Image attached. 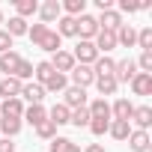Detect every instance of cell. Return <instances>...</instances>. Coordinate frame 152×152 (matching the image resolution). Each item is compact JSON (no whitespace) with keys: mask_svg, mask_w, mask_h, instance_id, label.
Wrapping results in <instances>:
<instances>
[{"mask_svg":"<svg viewBox=\"0 0 152 152\" xmlns=\"http://www.w3.org/2000/svg\"><path fill=\"white\" fill-rule=\"evenodd\" d=\"M75 30H78V36H81V42H93L96 39V33H99V21L93 18V15H78L75 18Z\"/></svg>","mask_w":152,"mask_h":152,"instance_id":"6da1fadb","label":"cell"},{"mask_svg":"<svg viewBox=\"0 0 152 152\" xmlns=\"http://www.w3.org/2000/svg\"><path fill=\"white\" fill-rule=\"evenodd\" d=\"M72 57H75V63H78V66H93L102 54L96 51L93 42H78V45H75V51H72Z\"/></svg>","mask_w":152,"mask_h":152,"instance_id":"7a4b0ae2","label":"cell"},{"mask_svg":"<svg viewBox=\"0 0 152 152\" xmlns=\"http://www.w3.org/2000/svg\"><path fill=\"white\" fill-rule=\"evenodd\" d=\"M69 75H72V87H81V90H87V87H93V84H96L93 66H75Z\"/></svg>","mask_w":152,"mask_h":152,"instance_id":"3957f363","label":"cell"},{"mask_svg":"<svg viewBox=\"0 0 152 152\" xmlns=\"http://www.w3.org/2000/svg\"><path fill=\"white\" fill-rule=\"evenodd\" d=\"M63 93H66L63 104H66L69 110H78V107H87V90H81V87H66Z\"/></svg>","mask_w":152,"mask_h":152,"instance_id":"277c9868","label":"cell"},{"mask_svg":"<svg viewBox=\"0 0 152 152\" xmlns=\"http://www.w3.org/2000/svg\"><path fill=\"white\" fill-rule=\"evenodd\" d=\"M48 63H51V69L60 72V75H66V72H72L75 66H78V63H75V57H72V51H57Z\"/></svg>","mask_w":152,"mask_h":152,"instance_id":"5b68a950","label":"cell"},{"mask_svg":"<svg viewBox=\"0 0 152 152\" xmlns=\"http://www.w3.org/2000/svg\"><path fill=\"white\" fill-rule=\"evenodd\" d=\"M93 45H96V51H99V54H104V57H107V54L116 48V33H113V30H99V33H96V39H93Z\"/></svg>","mask_w":152,"mask_h":152,"instance_id":"8992f818","label":"cell"},{"mask_svg":"<svg viewBox=\"0 0 152 152\" xmlns=\"http://www.w3.org/2000/svg\"><path fill=\"white\" fill-rule=\"evenodd\" d=\"M137 75V63L131 60V57H125L122 63H116V69H113V78H116V84H128L131 78Z\"/></svg>","mask_w":152,"mask_h":152,"instance_id":"52a82bcc","label":"cell"},{"mask_svg":"<svg viewBox=\"0 0 152 152\" xmlns=\"http://www.w3.org/2000/svg\"><path fill=\"white\" fill-rule=\"evenodd\" d=\"M60 15H63L60 0H48V3H42V6H39V18H42V24H45V27H48V24H54V21H60Z\"/></svg>","mask_w":152,"mask_h":152,"instance_id":"ba28073f","label":"cell"},{"mask_svg":"<svg viewBox=\"0 0 152 152\" xmlns=\"http://www.w3.org/2000/svg\"><path fill=\"white\" fill-rule=\"evenodd\" d=\"M128 84H131V93H134V96H152V75L137 72Z\"/></svg>","mask_w":152,"mask_h":152,"instance_id":"9c48e42d","label":"cell"},{"mask_svg":"<svg viewBox=\"0 0 152 152\" xmlns=\"http://www.w3.org/2000/svg\"><path fill=\"white\" fill-rule=\"evenodd\" d=\"M96 21H99V30H113V33H116V30L122 27V15H119L116 9H104Z\"/></svg>","mask_w":152,"mask_h":152,"instance_id":"30bf717a","label":"cell"},{"mask_svg":"<svg viewBox=\"0 0 152 152\" xmlns=\"http://www.w3.org/2000/svg\"><path fill=\"white\" fill-rule=\"evenodd\" d=\"M48 93H45V87L42 84H24L21 87V102H30V104H42V99H45Z\"/></svg>","mask_w":152,"mask_h":152,"instance_id":"8fae6325","label":"cell"},{"mask_svg":"<svg viewBox=\"0 0 152 152\" xmlns=\"http://www.w3.org/2000/svg\"><path fill=\"white\" fill-rule=\"evenodd\" d=\"M131 113H134V104H131L128 99H116V102L110 104V119L128 122V119H131Z\"/></svg>","mask_w":152,"mask_h":152,"instance_id":"7c38bea8","label":"cell"},{"mask_svg":"<svg viewBox=\"0 0 152 152\" xmlns=\"http://www.w3.org/2000/svg\"><path fill=\"white\" fill-rule=\"evenodd\" d=\"M128 122H134V125H137V131H146V128L152 125V107H146V104L134 107V113H131V119H128Z\"/></svg>","mask_w":152,"mask_h":152,"instance_id":"4fadbf2b","label":"cell"},{"mask_svg":"<svg viewBox=\"0 0 152 152\" xmlns=\"http://www.w3.org/2000/svg\"><path fill=\"white\" fill-rule=\"evenodd\" d=\"M21 81L18 78H12V75H9V78H3V81H0V96H3V102L6 99H18L21 96Z\"/></svg>","mask_w":152,"mask_h":152,"instance_id":"5bb4252c","label":"cell"},{"mask_svg":"<svg viewBox=\"0 0 152 152\" xmlns=\"http://www.w3.org/2000/svg\"><path fill=\"white\" fill-rule=\"evenodd\" d=\"M60 45H63V39H60V36H57V30H51V27H48V33L36 42V48H42V51H48V54H57V51H60Z\"/></svg>","mask_w":152,"mask_h":152,"instance_id":"9a60e30c","label":"cell"},{"mask_svg":"<svg viewBox=\"0 0 152 152\" xmlns=\"http://www.w3.org/2000/svg\"><path fill=\"white\" fill-rule=\"evenodd\" d=\"M149 131H137V128H131V134H128V146H131V152H146L149 149Z\"/></svg>","mask_w":152,"mask_h":152,"instance_id":"2e32d148","label":"cell"},{"mask_svg":"<svg viewBox=\"0 0 152 152\" xmlns=\"http://www.w3.org/2000/svg\"><path fill=\"white\" fill-rule=\"evenodd\" d=\"M0 116L21 119V116H24V102H21V99H6L3 104H0Z\"/></svg>","mask_w":152,"mask_h":152,"instance_id":"e0dca14e","label":"cell"},{"mask_svg":"<svg viewBox=\"0 0 152 152\" xmlns=\"http://www.w3.org/2000/svg\"><path fill=\"white\" fill-rule=\"evenodd\" d=\"M116 45H122V48H134V45H137V30H134L131 24H122V27L116 30Z\"/></svg>","mask_w":152,"mask_h":152,"instance_id":"ac0fdd59","label":"cell"},{"mask_svg":"<svg viewBox=\"0 0 152 152\" xmlns=\"http://www.w3.org/2000/svg\"><path fill=\"white\" fill-rule=\"evenodd\" d=\"M21 119H27V122L36 128L39 122H45V119H48V110H45L42 104H30V107H24V116H21Z\"/></svg>","mask_w":152,"mask_h":152,"instance_id":"d6986e66","label":"cell"},{"mask_svg":"<svg viewBox=\"0 0 152 152\" xmlns=\"http://www.w3.org/2000/svg\"><path fill=\"white\" fill-rule=\"evenodd\" d=\"M18 63H21V54H15V51H6V54H0V72H3L6 75V78H9V75L18 69Z\"/></svg>","mask_w":152,"mask_h":152,"instance_id":"ffe728a7","label":"cell"},{"mask_svg":"<svg viewBox=\"0 0 152 152\" xmlns=\"http://www.w3.org/2000/svg\"><path fill=\"white\" fill-rule=\"evenodd\" d=\"M113 69H116V63L110 57H104V54L93 63V75H96V78H107V75H113Z\"/></svg>","mask_w":152,"mask_h":152,"instance_id":"44dd1931","label":"cell"},{"mask_svg":"<svg viewBox=\"0 0 152 152\" xmlns=\"http://www.w3.org/2000/svg\"><path fill=\"white\" fill-rule=\"evenodd\" d=\"M90 119H110V104L104 102V99H96V102H90Z\"/></svg>","mask_w":152,"mask_h":152,"instance_id":"7402d4cb","label":"cell"},{"mask_svg":"<svg viewBox=\"0 0 152 152\" xmlns=\"http://www.w3.org/2000/svg\"><path fill=\"white\" fill-rule=\"evenodd\" d=\"M42 87H45V93H63V90L69 87V78H66V75H60V72H54Z\"/></svg>","mask_w":152,"mask_h":152,"instance_id":"603a6c76","label":"cell"},{"mask_svg":"<svg viewBox=\"0 0 152 152\" xmlns=\"http://www.w3.org/2000/svg\"><path fill=\"white\" fill-rule=\"evenodd\" d=\"M96 90H99V93H102V99H104V96H116L119 84H116L113 75H107V78H96Z\"/></svg>","mask_w":152,"mask_h":152,"instance_id":"cb8c5ba5","label":"cell"},{"mask_svg":"<svg viewBox=\"0 0 152 152\" xmlns=\"http://www.w3.org/2000/svg\"><path fill=\"white\" fill-rule=\"evenodd\" d=\"M107 134H110L113 140H128V134H131V122H119V119H110V128H107Z\"/></svg>","mask_w":152,"mask_h":152,"instance_id":"d4e9b609","label":"cell"},{"mask_svg":"<svg viewBox=\"0 0 152 152\" xmlns=\"http://www.w3.org/2000/svg\"><path fill=\"white\" fill-rule=\"evenodd\" d=\"M21 125H24L21 119H12V116H0V134H6L9 140H12V137L21 131Z\"/></svg>","mask_w":152,"mask_h":152,"instance_id":"484cf974","label":"cell"},{"mask_svg":"<svg viewBox=\"0 0 152 152\" xmlns=\"http://www.w3.org/2000/svg\"><path fill=\"white\" fill-rule=\"evenodd\" d=\"M69 116H72V110H69L63 102H60V104H54V107H51V113H48V119H51L54 125H66V122H69Z\"/></svg>","mask_w":152,"mask_h":152,"instance_id":"4316f807","label":"cell"},{"mask_svg":"<svg viewBox=\"0 0 152 152\" xmlns=\"http://www.w3.org/2000/svg\"><path fill=\"white\" fill-rule=\"evenodd\" d=\"M63 6V12L69 15V18H78V15H84V9H87V0H66V3H60Z\"/></svg>","mask_w":152,"mask_h":152,"instance_id":"83f0119b","label":"cell"},{"mask_svg":"<svg viewBox=\"0 0 152 152\" xmlns=\"http://www.w3.org/2000/svg\"><path fill=\"white\" fill-rule=\"evenodd\" d=\"M57 36H60V39H63V36H78V30H75V18L60 15V21H57Z\"/></svg>","mask_w":152,"mask_h":152,"instance_id":"f1b7e54d","label":"cell"},{"mask_svg":"<svg viewBox=\"0 0 152 152\" xmlns=\"http://www.w3.org/2000/svg\"><path fill=\"white\" fill-rule=\"evenodd\" d=\"M15 12H18V18L27 21V15H36V12H39V3H36V0H18V3H15Z\"/></svg>","mask_w":152,"mask_h":152,"instance_id":"f546056e","label":"cell"},{"mask_svg":"<svg viewBox=\"0 0 152 152\" xmlns=\"http://www.w3.org/2000/svg\"><path fill=\"white\" fill-rule=\"evenodd\" d=\"M12 78H18L21 84H24V81H30V78H33V63L21 57V63H18V69L12 72Z\"/></svg>","mask_w":152,"mask_h":152,"instance_id":"4dcf8cb0","label":"cell"},{"mask_svg":"<svg viewBox=\"0 0 152 152\" xmlns=\"http://www.w3.org/2000/svg\"><path fill=\"white\" fill-rule=\"evenodd\" d=\"M54 75V69H51V63L48 60H42V63H36V69H33V78H36V84H45L48 78Z\"/></svg>","mask_w":152,"mask_h":152,"instance_id":"1f68e13d","label":"cell"},{"mask_svg":"<svg viewBox=\"0 0 152 152\" xmlns=\"http://www.w3.org/2000/svg\"><path fill=\"white\" fill-rule=\"evenodd\" d=\"M6 33H9L12 39H15V36H24V33H27V21H24V18H18V15H15V18H9Z\"/></svg>","mask_w":152,"mask_h":152,"instance_id":"d6a6232c","label":"cell"},{"mask_svg":"<svg viewBox=\"0 0 152 152\" xmlns=\"http://www.w3.org/2000/svg\"><path fill=\"white\" fill-rule=\"evenodd\" d=\"M36 134H39L42 140H54V137H57V125H54L51 119H45V122L36 125Z\"/></svg>","mask_w":152,"mask_h":152,"instance_id":"836d02e7","label":"cell"},{"mask_svg":"<svg viewBox=\"0 0 152 152\" xmlns=\"http://www.w3.org/2000/svg\"><path fill=\"white\" fill-rule=\"evenodd\" d=\"M69 122H72V125H78V128H84V125H90V110H87V107H78V110H72V116H69Z\"/></svg>","mask_w":152,"mask_h":152,"instance_id":"e575fe53","label":"cell"},{"mask_svg":"<svg viewBox=\"0 0 152 152\" xmlns=\"http://www.w3.org/2000/svg\"><path fill=\"white\" fill-rule=\"evenodd\" d=\"M137 48H143V51H152V27H143V30H137Z\"/></svg>","mask_w":152,"mask_h":152,"instance_id":"d590c367","label":"cell"},{"mask_svg":"<svg viewBox=\"0 0 152 152\" xmlns=\"http://www.w3.org/2000/svg\"><path fill=\"white\" fill-rule=\"evenodd\" d=\"M96 137H102V134H107V128H110V119H90V125H87Z\"/></svg>","mask_w":152,"mask_h":152,"instance_id":"8d00e7d4","label":"cell"},{"mask_svg":"<svg viewBox=\"0 0 152 152\" xmlns=\"http://www.w3.org/2000/svg\"><path fill=\"white\" fill-rule=\"evenodd\" d=\"M134 63H137V69H140V72L152 75V51H143V54H140V60H134Z\"/></svg>","mask_w":152,"mask_h":152,"instance_id":"74e56055","label":"cell"},{"mask_svg":"<svg viewBox=\"0 0 152 152\" xmlns=\"http://www.w3.org/2000/svg\"><path fill=\"white\" fill-rule=\"evenodd\" d=\"M45 33H48V27H45V24H33V27H27V36H30V42H33V45H36Z\"/></svg>","mask_w":152,"mask_h":152,"instance_id":"f35d334b","label":"cell"},{"mask_svg":"<svg viewBox=\"0 0 152 152\" xmlns=\"http://www.w3.org/2000/svg\"><path fill=\"white\" fill-rule=\"evenodd\" d=\"M69 146H72L69 137H54V140H51V152H66Z\"/></svg>","mask_w":152,"mask_h":152,"instance_id":"ab89813d","label":"cell"},{"mask_svg":"<svg viewBox=\"0 0 152 152\" xmlns=\"http://www.w3.org/2000/svg\"><path fill=\"white\" fill-rule=\"evenodd\" d=\"M6 51H12V36L6 30H0V54H6Z\"/></svg>","mask_w":152,"mask_h":152,"instance_id":"60d3db41","label":"cell"},{"mask_svg":"<svg viewBox=\"0 0 152 152\" xmlns=\"http://www.w3.org/2000/svg\"><path fill=\"white\" fill-rule=\"evenodd\" d=\"M119 9L128 12V15H131V12H140V9H137V0H119Z\"/></svg>","mask_w":152,"mask_h":152,"instance_id":"b9f144b4","label":"cell"},{"mask_svg":"<svg viewBox=\"0 0 152 152\" xmlns=\"http://www.w3.org/2000/svg\"><path fill=\"white\" fill-rule=\"evenodd\" d=\"M0 152H15V143L9 137H0Z\"/></svg>","mask_w":152,"mask_h":152,"instance_id":"7bdbcfd3","label":"cell"},{"mask_svg":"<svg viewBox=\"0 0 152 152\" xmlns=\"http://www.w3.org/2000/svg\"><path fill=\"white\" fill-rule=\"evenodd\" d=\"M84 152H104V146H102V143H90Z\"/></svg>","mask_w":152,"mask_h":152,"instance_id":"ee69618b","label":"cell"},{"mask_svg":"<svg viewBox=\"0 0 152 152\" xmlns=\"http://www.w3.org/2000/svg\"><path fill=\"white\" fill-rule=\"evenodd\" d=\"M66 152H81V146H78V143H75V140H72V146H69Z\"/></svg>","mask_w":152,"mask_h":152,"instance_id":"f6af8a7d","label":"cell"},{"mask_svg":"<svg viewBox=\"0 0 152 152\" xmlns=\"http://www.w3.org/2000/svg\"><path fill=\"white\" fill-rule=\"evenodd\" d=\"M0 24H3V12H0Z\"/></svg>","mask_w":152,"mask_h":152,"instance_id":"bcb514c9","label":"cell"}]
</instances>
